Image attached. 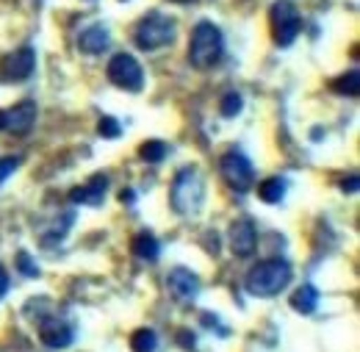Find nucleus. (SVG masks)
Wrapping results in <instances>:
<instances>
[{
    "instance_id": "obj_9",
    "label": "nucleus",
    "mask_w": 360,
    "mask_h": 352,
    "mask_svg": "<svg viewBox=\"0 0 360 352\" xmlns=\"http://www.w3.org/2000/svg\"><path fill=\"white\" fill-rule=\"evenodd\" d=\"M72 339H75V330H72V325L67 319L47 316V319L39 322V341L50 350H64V347L72 344Z\"/></svg>"
},
{
    "instance_id": "obj_15",
    "label": "nucleus",
    "mask_w": 360,
    "mask_h": 352,
    "mask_svg": "<svg viewBox=\"0 0 360 352\" xmlns=\"http://www.w3.org/2000/svg\"><path fill=\"white\" fill-rule=\"evenodd\" d=\"M131 250H134L136 258H141V261H155V258H158V253H161L158 239H155L153 233H147V230L136 233L134 239H131Z\"/></svg>"
},
{
    "instance_id": "obj_13",
    "label": "nucleus",
    "mask_w": 360,
    "mask_h": 352,
    "mask_svg": "<svg viewBox=\"0 0 360 352\" xmlns=\"http://www.w3.org/2000/svg\"><path fill=\"white\" fill-rule=\"evenodd\" d=\"M105 189H108V175H94L89 183L75 186V189L70 191V200H72L75 206H91V208H97V206H103V200H105Z\"/></svg>"
},
{
    "instance_id": "obj_20",
    "label": "nucleus",
    "mask_w": 360,
    "mask_h": 352,
    "mask_svg": "<svg viewBox=\"0 0 360 352\" xmlns=\"http://www.w3.org/2000/svg\"><path fill=\"white\" fill-rule=\"evenodd\" d=\"M167 153H169V147H167L164 142H158V139H150V142H144V144L139 147L141 161H150V164L164 161V158H167Z\"/></svg>"
},
{
    "instance_id": "obj_6",
    "label": "nucleus",
    "mask_w": 360,
    "mask_h": 352,
    "mask_svg": "<svg viewBox=\"0 0 360 352\" xmlns=\"http://www.w3.org/2000/svg\"><path fill=\"white\" fill-rule=\"evenodd\" d=\"M108 81L114 87L125 89V92H139L144 87V73H141V64L136 61L131 53H117L111 61H108Z\"/></svg>"
},
{
    "instance_id": "obj_18",
    "label": "nucleus",
    "mask_w": 360,
    "mask_h": 352,
    "mask_svg": "<svg viewBox=\"0 0 360 352\" xmlns=\"http://www.w3.org/2000/svg\"><path fill=\"white\" fill-rule=\"evenodd\" d=\"M333 92H335V94H344V97H355V94L360 92V73L358 70H349L347 75L335 78V81H333Z\"/></svg>"
},
{
    "instance_id": "obj_23",
    "label": "nucleus",
    "mask_w": 360,
    "mask_h": 352,
    "mask_svg": "<svg viewBox=\"0 0 360 352\" xmlns=\"http://www.w3.org/2000/svg\"><path fill=\"white\" fill-rule=\"evenodd\" d=\"M17 266H20V272H22L25 277H39V266H37V261H34L28 253H20V256H17Z\"/></svg>"
},
{
    "instance_id": "obj_5",
    "label": "nucleus",
    "mask_w": 360,
    "mask_h": 352,
    "mask_svg": "<svg viewBox=\"0 0 360 352\" xmlns=\"http://www.w3.org/2000/svg\"><path fill=\"white\" fill-rule=\"evenodd\" d=\"M269 23H271V37H274V42L280 44V47H288V44L300 37V31H302V20H300L294 3H288V0H277L271 6Z\"/></svg>"
},
{
    "instance_id": "obj_3",
    "label": "nucleus",
    "mask_w": 360,
    "mask_h": 352,
    "mask_svg": "<svg viewBox=\"0 0 360 352\" xmlns=\"http://www.w3.org/2000/svg\"><path fill=\"white\" fill-rule=\"evenodd\" d=\"M205 200V183L197 167H183L172 180V208L180 217H191L202 208Z\"/></svg>"
},
{
    "instance_id": "obj_2",
    "label": "nucleus",
    "mask_w": 360,
    "mask_h": 352,
    "mask_svg": "<svg viewBox=\"0 0 360 352\" xmlns=\"http://www.w3.org/2000/svg\"><path fill=\"white\" fill-rule=\"evenodd\" d=\"M225 53V39H222V31L211 23V20H202L197 23L194 34H191V44H188V61L197 67V70H211Z\"/></svg>"
},
{
    "instance_id": "obj_11",
    "label": "nucleus",
    "mask_w": 360,
    "mask_h": 352,
    "mask_svg": "<svg viewBox=\"0 0 360 352\" xmlns=\"http://www.w3.org/2000/svg\"><path fill=\"white\" fill-rule=\"evenodd\" d=\"M167 289H169V294L178 300V303H191L197 294H200V277L194 275V272H188V269H172L169 272V277H167Z\"/></svg>"
},
{
    "instance_id": "obj_17",
    "label": "nucleus",
    "mask_w": 360,
    "mask_h": 352,
    "mask_svg": "<svg viewBox=\"0 0 360 352\" xmlns=\"http://www.w3.org/2000/svg\"><path fill=\"white\" fill-rule=\"evenodd\" d=\"M258 197L269 206H277L283 197H285V180L283 177H266L261 186H258Z\"/></svg>"
},
{
    "instance_id": "obj_1",
    "label": "nucleus",
    "mask_w": 360,
    "mask_h": 352,
    "mask_svg": "<svg viewBox=\"0 0 360 352\" xmlns=\"http://www.w3.org/2000/svg\"><path fill=\"white\" fill-rule=\"evenodd\" d=\"M291 283V266L280 258H266L250 269L244 286L252 297H274Z\"/></svg>"
},
{
    "instance_id": "obj_4",
    "label": "nucleus",
    "mask_w": 360,
    "mask_h": 352,
    "mask_svg": "<svg viewBox=\"0 0 360 352\" xmlns=\"http://www.w3.org/2000/svg\"><path fill=\"white\" fill-rule=\"evenodd\" d=\"M134 42L141 50H161V47L175 42V23L164 14H150L139 23Z\"/></svg>"
},
{
    "instance_id": "obj_12",
    "label": "nucleus",
    "mask_w": 360,
    "mask_h": 352,
    "mask_svg": "<svg viewBox=\"0 0 360 352\" xmlns=\"http://www.w3.org/2000/svg\"><path fill=\"white\" fill-rule=\"evenodd\" d=\"M255 244H258L255 225L250 220L233 222V227H230V250H233L238 258H250V256L255 253Z\"/></svg>"
},
{
    "instance_id": "obj_10",
    "label": "nucleus",
    "mask_w": 360,
    "mask_h": 352,
    "mask_svg": "<svg viewBox=\"0 0 360 352\" xmlns=\"http://www.w3.org/2000/svg\"><path fill=\"white\" fill-rule=\"evenodd\" d=\"M37 120V103L22 100L8 111H0V131L8 133H28Z\"/></svg>"
},
{
    "instance_id": "obj_26",
    "label": "nucleus",
    "mask_w": 360,
    "mask_h": 352,
    "mask_svg": "<svg viewBox=\"0 0 360 352\" xmlns=\"http://www.w3.org/2000/svg\"><path fill=\"white\" fill-rule=\"evenodd\" d=\"M341 189H344V191H349V194H355V191H358V177L355 175L341 177Z\"/></svg>"
},
{
    "instance_id": "obj_24",
    "label": "nucleus",
    "mask_w": 360,
    "mask_h": 352,
    "mask_svg": "<svg viewBox=\"0 0 360 352\" xmlns=\"http://www.w3.org/2000/svg\"><path fill=\"white\" fill-rule=\"evenodd\" d=\"M17 167H20V156H6V158H0V183L11 175Z\"/></svg>"
},
{
    "instance_id": "obj_14",
    "label": "nucleus",
    "mask_w": 360,
    "mask_h": 352,
    "mask_svg": "<svg viewBox=\"0 0 360 352\" xmlns=\"http://www.w3.org/2000/svg\"><path fill=\"white\" fill-rule=\"evenodd\" d=\"M108 42H111V37H108V31L103 25H89L78 37V47L84 53H89V56H100L103 50H108Z\"/></svg>"
},
{
    "instance_id": "obj_7",
    "label": "nucleus",
    "mask_w": 360,
    "mask_h": 352,
    "mask_svg": "<svg viewBox=\"0 0 360 352\" xmlns=\"http://www.w3.org/2000/svg\"><path fill=\"white\" fill-rule=\"evenodd\" d=\"M219 170H222V177H225L227 186L236 189L238 194H244V191L252 189L255 172H252V164H250V158L244 153H236V150L225 153L222 161H219Z\"/></svg>"
},
{
    "instance_id": "obj_19",
    "label": "nucleus",
    "mask_w": 360,
    "mask_h": 352,
    "mask_svg": "<svg viewBox=\"0 0 360 352\" xmlns=\"http://www.w3.org/2000/svg\"><path fill=\"white\" fill-rule=\"evenodd\" d=\"M155 347H158V336L150 327H141L131 336V350L134 352H155Z\"/></svg>"
},
{
    "instance_id": "obj_25",
    "label": "nucleus",
    "mask_w": 360,
    "mask_h": 352,
    "mask_svg": "<svg viewBox=\"0 0 360 352\" xmlns=\"http://www.w3.org/2000/svg\"><path fill=\"white\" fill-rule=\"evenodd\" d=\"M178 344H180V347H186V350H191V347H194V333H188V330H180V333H178Z\"/></svg>"
},
{
    "instance_id": "obj_27",
    "label": "nucleus",
    "mask_w": 360,
    "mask_h": 352,
    "mask_svg": "<svg viewBox=\"0 0 360 352\" xmlns=\"http://www.w3.org/2000/svg\"><path fill=\"white\" fill-rule=\"evenodd\" d=\"M6 291H8V275H6V269L0 266V300H3Z\"/></svg>"
},
{
    "instance_id": "obj_28",
    "label": "nucleus",
    "mask_w": 360,
    "mask_h": 352,
    "mask_svg": "<svg viewBox=\"0 0 360 352\" xmlns=\"http://www.w3.org/2000/svg\"><path fill=\"white\" fill-rule=\"evenodd\" d=\"M120 200H122V203H131V200H134V191H131V189H125V191L120 194Z\"/></svg>"
},
{
    "instance_id": "obj_22",
    "label": "nucleus",
    "mask_w": 360,
    "mask_h": 352,
    "mask_svg": "<svg viewBox=\"0 0 360 352\" xmlns=\"http://www.w3.org/2000/svg\"><path fill=\"white\" fill-rule=\"evenodd\" d=\"M97 131H100V136H105V139H117V136L122 133V128H120V122H117L114 117H103V120L97 122Z\"/></svg>"
},
{
    "instance_id": "obj_16",
    "label": "nucleus",
    "mask_w": 360,
    "mask_h": 352,
    "mask_svg": "<svg viewBox=\"0 0 360 352\" xmlns=\"http://www.w3.org/2000/svg\"><path fill=\"white\" fill-rule=\"evenodd\" d=\"M316 306H319V291L316 286H300L294 294H291V308L300 310V313H314Z\"/></svg>"
},
{
    "instance_id": "obj_21",
    "label": "nucleus",
    "mask_w": 360,
    "mask_h": 352,
    "mask_svg": "<svg viewBox=\"0 0 360 352\" xmlns=\"http://www.w3.org/2000/svg\"><path fill=\"white\" fill-rule=\"evenodd\" d=\"M241 106H244L241 94H238V92H227L225 97H222V106H219V111H222V117H236V114L241 111Z\"/></svg>"
},
{
    "instance_id": "obj_8",
    "label": "nucleus",
    "mask_w": 360,
    "mask_h": 352,
    "mask_svg": "<svg viewBox=\"0 0 360 352\" xmlns=\"http://www.w3.org/2000/svg\"><path fill=\"white\" fill-rule=\"evenodd\" d=\"M34 70H37V50L28 47V44L20 47V50H14V53H8L0 61V78L3 81H14V84L31 78Z\"/></svg>"
},
{
    "instance_id": "obj_29",
    "label": "nucleus",
    "mask_w": 360,
    "mask_h": 352,
    "mask_svg": "<svg viewBox=\"0 0 360 352\" xmlns=\"http://www.w3.org/2000/svg\"><path fill=\"white\" fill-rule=\"evenodd\" d=\"M172 3H191V0H172Z\"/></svg>"
}]
</instances>
